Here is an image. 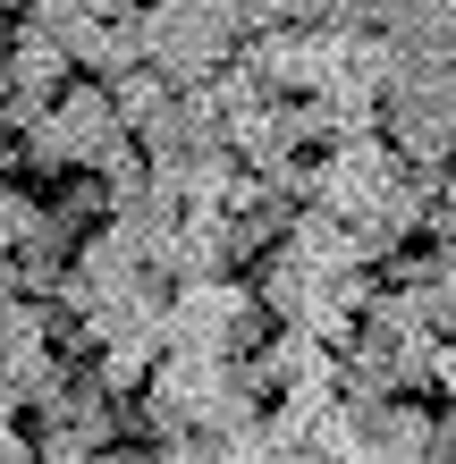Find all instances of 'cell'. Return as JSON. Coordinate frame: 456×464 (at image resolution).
Returning <instances> with one entry per match:
<instances>
[{
    "label": "cell",
    "instance_id": "5",
    "mask_svg": "<svg viewBox=\"0 0 456 464\" xmlns=\"http://www.w3.org/2000/svg\"><path fill=\"white\" fill-rule=\"evenodd\" d=\"M220 144L237 152V169H246V178H279L287 160H305V152H313V111H305V102H279V93H271L254 119H237Z\"/></svg>",
    "mask_w": 456,
    "mask_h": 464
},
{
    "label": "cell",
    "instance_id": "8",
    "mask_svg": "<svg viewBox=\"0 0 456 464\" xmlns=\"http://www.w3.org/2000/svg\"><path fill=\"white\" fill-rule=\"evenodd\" d=\"M0 60H9V85H17V102H34V111H51V102H60V93L76 85L68 51H60V43L17 34V25H9V51H0Z\"/></svg>",
    "mask_w": 456,
    "mask_h": 464
},
{
    "label": "cell",
    "instance_id": "16",
    "mask_svg": "<svg viewBox=\"0 0 456 464\" xmlns=\"http://www.w3.org/2000/svg\"><path fill=\"white\" fill-rule=\"evenodd\" d=\"M432 464H456V405H432Z\"/></svg>",
    "mask_w": 456,
    "mask_h": 464
},
{
    "label": "cell",
    "instance_id": "14",
    "mask_svg": "<svg viewBox=\"0 0 456 464\" xmlns=\"http://www.w3.org/2000/svg\"><path fill=\"white\" fill-rule=\"evenodd\" d=\"M34 220H43V195H34V186H17V178H9V186H0V262H9L17 245L34 237Z\"/></svg>",
    "mask_w": 456,
    "mask_h": 464
},
{
    "label": "cell",
    "instance_id": "17",
    "mask_svg": "<svg viewBox=\"0 0 456 464\" xmlns=\"http://www.w3.org/2000/svg\"><path fill=\"white\" fill-rule=\"evenodd\" d=\"M85 464H160V456L136 448V440H119V448H102V456H85Z\"/></svg>",
    "mask_w": 456,
    "mask_h": 464
},
{
    "label": "cell",
    "instance_id": "1",
    "mask_svg": "<svg viewBox=\"0 0 456 464\" xmlns=\"http://www.w3.org/2000/svg\"><path fill=\"white\" fill-rule=\"evenodd\" d=\"M271 338L254 287L246 279H195L170 287V321H160V354H220V363H246V354Z\"/></svg>",
    "mask_w": 456,
    "mask_h": 464
},
{
    "label": "cell",
    "instance_id": "6",
    "mask_svg": "<svg viewBox=\"0 0 456 464\" xmlns=\"http://www.w3.org/2000/svg\"><path fill=\"white\" fill-rule=\"evenodd\" d=\"M228 380H237V363H220V354H160L152 380H144V397H152L178 430H203L211 405L228 397Z\"/></svg>",
    "mask_w": 456,
    "mask_h": 464
},
{
    "label": "cell",
    "instance_id": "18",
    "mask_svg": "<svg viewBox=\"0 0 456 464\" xmlns=\"http://www.w3.org/2000/svg\"><path fill=\"white\" fill-rule=\"evenodd\" d=\"M0 51H9V17H0Z\"/></svg>",
    "mask_w": 456,
    "mask_h": 464
},
{
    "label": "cell",
    "instance_id": "4",
    "mask_svg": "<svg viewBox=\"0 0 456 464\" xmlns=\"http://www.w3.org/2000/svg\"><path fill=\"white\" fill-rule=\"evenodd\" d=\"M51 127H60V144H68V178L85 169V178H111L136 160V135L119 127L111 111V85H93V76H76V85L51 102Z\"/></svg>",
    "mask_w": 456,
    "mask_h": 464
},
{
    "label": "cell",
    "instance_id": "2",
    "mask_svg": "<svg viewBox=\"0 0 456 464\" xmlns=\"http://www.w3.org/2000/svg\"><path fill=\"white\" fill-rule=\"evenodd\" d=\"M228 60H237V17L220 9V0H170V9H144V68L170 93H203Z\"/></svg>",
    "mask_w": 456,
    "mask_h": 464
},
{
    "label": "cell",
    "instance_id": "13",
    "mask_svg": "<svg viewBox=\"0 0 456 464\" xmlns=\"http://www.w3.org/2000/svg\"><path fill=\"white\" fill-rule=\"evenodd\" d=\"M17 169H34V178H51V186L68 178V144H60V127H51V111L17 135Z\"/></svg>",
    "mask_w": 456,
    "mask_h": 464
},
{
    "label": "cell",
    "instance_id": "9",
    "mask_svg": "<svg viewBox=\"0 0 456 464\" xmlns=\"http://www.w3.org/2000/svg\"><path fill=\"white\" fill-rule=\"evenodd\" d=\"M43 220L60 228L68 245L102 237V228H111V186H102V178H85V169H76V178H60V186L43 195Z\"/></svg>",
    "mask_w": 456,
    "mask_h": 464
},
{
    "label": "cell",
    "instance_id": "12",
    "mask_svg": "<svg viewBox=\"0 0 456 464\" xmlns=\"http://www.w3.org/2000/svg\"><path fill=\"white\" fill-rule=\"evenodd\" d=\"M170 102H178V93L160 85L152 68H127V76H111V111H119V127H127V135H136V127H152L160 111H170Z\"/></svg>",
    "mask_w": 456,
    "mask_h": 464
},
{
    "label": "cell",
    "instance_id": "7",
    "mask_svg": "<svg viewBox=\"0 0 456 464\" xmlns=\"http://www.w3.org/2000/svg\"><path fill=\"white\" fill-rule=\"evenodd\" d=\"M355 464H432V405L422 397H389V405H355Z\"/></svg>",
    "mask_w": 456,
    "mask_h": 464
},
{
    "label": "cell",
    "instance_id": "11",
    "mask_svg": "<svg viewBox=\"0 0 456 464\" xmlns=\"http://www.w3.org/2000/svg\"><path fill=\"white\" fill-rule=\"evenodd\" d=\"M51 338H60L51 295H9L0 304V354H51Z\"/></svg>",
    "mask_w": 456,
    "mask_h": 464
},
{
    "label": "cell",
    "instance_id": "3",
    "mask_svg": "<svg viewBox=\"0 0 456 464\" xmlns=\"http://www.w3.org/2000/svg\"><path fill=\"white\" fill-rule=\"evenodd\" d=\"M397 186H406V160H397L381 135H364V144L313 152V203L305 211H321V220H338V228H364Z\"/></svg>",
    "mask_w": 456,
    "mask_h": 464
},
{
    "label": "cell",
    "instance_id": "10",
    "mask_svg": "<svg viewBox=\"0 0 456 464\" xmlns=\"http://www.w3.org/2000/svg\"><path fill=\"white\" fill-rule=\"evenodd\" d=\"M287 254H305L313 270H364V245H355V228L321 220V211H296V228H287Z\"/></svg>",
    "mask_w": 456,
    "mask_h": 464
},
{
    "label": "cell",
    "instance_id": "15",
    "mask_svg": "<svg viewBox=\"0 0 456 464\" xmlns=\"http://www.w3.org/2000/svg\"><path fill=\"white\" fill-rule=\"evenodd\" d=\"M422 389H440V397L456 405V338H440V346H432V363H422Z\"/></svg>",
    "mask_w": 456,
    "mask_h": 464
}]
</instances>
